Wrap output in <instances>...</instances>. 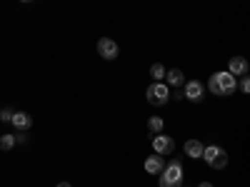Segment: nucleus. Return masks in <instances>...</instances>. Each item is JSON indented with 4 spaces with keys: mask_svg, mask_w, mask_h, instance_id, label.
Masks as SVG:
<instances>
[{
    "mask_svg": "<svg viewBox=\"0 0 250 187\" xmlns=\"http://www.w3.org/2000/svg\"><path fill=\"white\" fill-rule=\"evenodd\" d=\"M145 97H148L150 105L160 108V105H165V102L170 100V88L165 85V82H153V85L145 90Z\"/></svg>",
    "mask_w": 250,
    "mask_h": 187,
    "instance_id": "3",
    "label": "nucleus"
},
{
    "mask_svg": "<svg viewBox=\"0 0 250 187\" xmlns=\"http://www.w3.org/2000/svg\"><path fill=\"white\" fill-rule=\"evenodd\" d=\"M15 142H28V132H20V135H15Z\"/></svg>",
    "mask_w": 250,
    "mask_h": 187,
    "instance_id": "18",
    "label": "nucleus"
},
{
    "mask_svg": "<svg viewBox=\"0 0 250 187\" xmlns=\"http://www.w3.org/2000/svg\"><path fill=\"white\" fill-rule=\"evenodd\" d=\"M183 150H185V155L188 157H193V160H198V157H203V142L200 140H188L185 145H183Z\"/></svg>",
    "mask_w": 250,
    "mask_h": 187,
    "instance_id": "12",
    "label": "nucleus"
},
{
    "mask_svg": "<svg viewBox=\"0 0 250 187\" xmlns=\"http://www.w3.org/2000/svg\"><path fill=\"white\" fill-rule=\"evenodd\" d=\"M150 77H153V82H160L165 77V68L160 65V62H153L150 65Z\"/></svg>",
    "mask_w": 250,
    "mask_h": 187,
    "instance_id": "14",
    "label": "nucleus"
},
{
    "mask_svg": "<svg viewBox=\"0 0 250 187\" xmlns=\"http://www.w3.org/2000/svg\"><path fill=\"white\" fill-rule=\"evenodd\" d=\"M143 168H145V172H148V175H160L163 168H165V157L163 155H150L148 160H145Z\"/></svg>",
    "mask_w": 250,
    "mask_h": 187,
    "instance_id": "8",
    "label": "nucleus"
},
{
    "mask_svg": "<svg viewBox=\"0 0 250 187\" xmlns=\"http://www.w3.org/2000/svg\"><path fill=\"white\" fill-rule=\"evenodd\" d=\"M10 122L15 125V130H20V132H28V130L33 128V117H30L28 112H13Z\"/></svg>",
    "mask_w": 250,
    "mask_h": 187,
    "instance_id": "10",
    "label": "nucleus"
},
{
    "mask_svg": "<svg viewBox=\"0 0 250 187\" xmlns=\"http://www.w3.org/2000/svg\"><path fill=\"white\" fill-rule=\"evenodd\" d=\"M238 88V82H235V75H230L228 70L223 73H213L210 80H208V90H210L213 95L218 97H228V95H233Z\"/></svg>",
    "mask_w": 250,
    "mask_h": 187,
    "instance_id": "1",
    "label": "nucleus"
},
{
    "mask_svg": "<svg viewBox=\"0 0 250 187\" xmlns=\"http://www.w3.org/2000/svg\"><path fill=\"white\" fill-rule=\"evenodd\" d=\"M160 187H183V165L180 160H173L163 168L160 177H158Z\"/></svg>",
    "mask_w": 250,
    "mask_h": 187,
    "instance_id": "2",
    "label": "nucleus"
},
{
    "mask_svg": "<svg viewBox=\"0 0 250 187\" xmlns=\"http://www.w3.org/2000/svg\"><path fill=\"white\" fill-rule=\"evenodd\" d=\"M20 3H30V0H20Z\"/></svg>",
    "mask_w": 250,
    "mask_h": 187,
    "instance_id": "21",
    "label": "nucleus"
},
{
    "mask_svg": "<svg viewBox=\"0 0 250 187\" xmlns=\"http://www.w3.org/2000/svg\"><path fill=\"white\" fill-rule=\"evenodd\" d=\"M183 97L190 100V102H203V97H205V85H203L200 80L185 82V85H183Z\"/></svg>",
    "mask_w": 250,
    "mask_h": 187,
    "instance_id": "5",
    "label": "nucleus"
},
{
    "mask_svg": "<svg viewBox=\"0 0 250 187\" xmlns=\"http://www.w3.org/2000/svg\"><path fill=\"white\" fill-rule=\"evenodd\" d=\"M163 128H165L163 117H155V115H153V117L148 120V132H150V135H160V132H163Z\"/></svg>",
    "mask_w": 250,
    "mask_h": 187,
    "instance_id": "13",
    "label": "nucleus"
},
{
    "mask_svg": "<svg viewBox=\"0 0 250 187\" xmlns=\"http://www.w3.org/2000/svg\"><path fill=\"white\" fill-rule=\"evenodd\" d=\"M10 117H13V110H10V108L0 110V120H3V122H10Z\"/></svg>",
    "mask_w": 250,
    "mask_h": 187,
    "instance_id": "17",
    "label": "nucleus"
},
{
    "mask_svg": "<svg viewBox=\"0 0 250 187\" xmlns=\"http://www.w3.org/2000/svg\"><path fill=\"white\" fill-rule=\"evenodd\" d=\"M203 160L210 165L213 170H223L225 165H228V152L223 148H218V145H210V148L203 150Z\"/></svg>",
    "mask_w": 250,
    "mask_h": 187,
    "instance_id": "4",
    "label": "nucleus"
},
{
    "mask_svg": "<svg viewBox=\"0 0 250 187\" xmlns=\"http://www.w3.org/2000/svg\"><path fill=\"white\" fill-rule=\"evenodd\" d=\"M55 187H73V185H70V182H58Z\"/></svg>",
    "mask_w": 250,
    "mask_h": 187,
    "instance_id": "20",
    "label": "nucleus"
},
{
    "mask_svg": "<svg viewBox=\"0 0 250 187\" xmlns=\"http://www.w3.org/2000/svg\"><path fill=\"white\" fill-rule=\"evenodd\" d=\"M98 55L103 60H115L120 55V48H118V43L113 37H100L98 40Z\"/></svg>",
    "mask_w": 250,
    "mask_h": 187,
    "instance_id": "6",
    "label": "nucleus"
},
{
    "mask_svg": "<svg viewBox=\"0 0 250 187\" xmlns=\"http://www.w3.org/2000/svg\"><path fill=\"white\" fill-rule=\"evenodd\" d=\"M240 77H243V80H240L238 88H240L243 93H250V77H248V75H240Z\"/></svg>",
    "mask_w": 250,
    "mask_h": 187,
    "instance_id": "16",
    "label": "nucleus"
},
{
    "mask_svg": "<svg viewBox=\"0 0 250 187\" xmlns=\"http://www.w3.org/2000/svg\"><path fill=\"white\" fill-rule=\"evenodd\" d=\"M15 148V135H0V150L8 152Z\"/></svg>",
    "mask_w": 250,
    "mask_h": 187,
    "instance_id": "15",
    "label": "nucleus"
},
{
    "mask_svg": "<svg viewBox=\"0 0 250 187\" xmlns=\"http://www.w3.org/2000/svg\"><path fill=\"white\" fill-rule=\"evenodd\" d=\"M248 60L245 57H240V55H235V57H230L228 60V73L230 75H248Z\"/></svg>",
    "mask_w": 250,
    "mask_h": 187,
    "instance_id": "9",
    "label": "nucleus"
},
{
    "mask_svg": "<svg viewBox=\"0 0 250 187\" xmlns=\"http://www.w3.org/2000/svg\"><path fill=\"white\" fill-rule=\"evenodd\" d=\"M153 150H155V155H163V157L170 155L175 150V140L168 135H153Z\"/></svg>",
    "mask_w": 250,
    "mask_h": 187,
    "instance_id": "7",
    "label": "nucleus"
},
{
    "mask_svg": "<svg viewBox=\"0 0 250 187\" xmlns=\"http://www.w3.org/2000/svg\"><path fill=\"white\" fill-rule=\"evenodd\" d=\"M198 187H213V182H208V180H205V182H200Z\"/></svg>",
    "mask_w": 250,
    "mask_h": 187,
    "instance_id": "19",
    "label": "nucleus"
},
{
    "mask_svg": "<svg viewBox=\"0 0 250 187\" xmlns=\"http://www.w3.org/2000/svg\"><path fill=\"white\" fill-rule=\"evenodd\" d=\"M165 80H168V88L173 90H180L183 85H185V75H183V70H178V68H173V70H165Z\"/></svg>",
    "mask_w": 250,
    "mask_h": 187,
    "instance_id": "11",
    "label": "nucleus"
}]
</instances>
